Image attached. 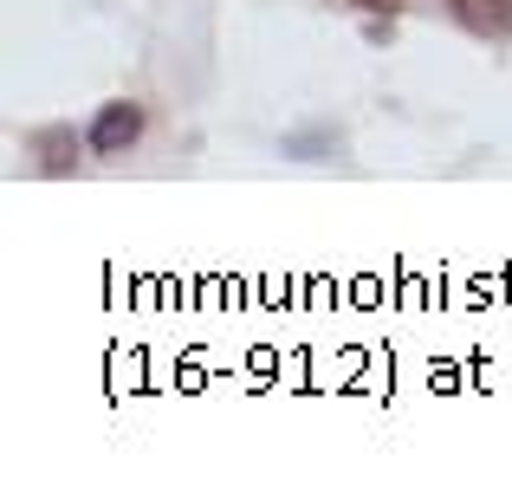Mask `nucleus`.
Returning a JSON list of instances; mask_svg holds the SVG:
<instances>
[{
  "label": "nucleus",
  "instance_id": "1",
  "mask_svg": "<svg viewBox=\"0 0 512 480\" xmlns=\"http://www.w3.org/2000/svg\"><path fill=\"white\" fill-rule=\"evenodd\" d=\"M137 130H143V111H137V104H104L98 124H91V150H98V156H117V150H130V143H137Z\"/></svg>",
  "mask_w": 512,
  "mask_h": 480
},
{
  "label": "nucleus",
  "instance_id": "2",
  "mask_svg": "<svg viewBox=\"0 0 512 480\" xmlns=\"http://www.w3.org/2000/svg\"><path fill=\"white\" fill-rule=\"evenodd\" d=\"M461 7L467 26H480V33H512V0H454Z\"/></svg>",
  "mask_w": 512,
  "mask_h": 480
}]
</instances>
